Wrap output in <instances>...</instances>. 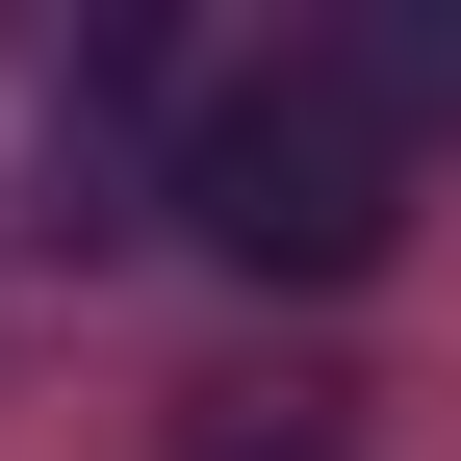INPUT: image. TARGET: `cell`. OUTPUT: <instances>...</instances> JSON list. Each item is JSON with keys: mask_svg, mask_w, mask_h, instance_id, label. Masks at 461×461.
I'll list each match as a JSON object with an SVG mask.
<instances>
[{"mask_svg": "<svg viewBox=\"0 0 461 461\" xmlns=\"http://www.w3.org/2000/svg\"><path fill=\"white\" fill-rule=\"evenodd\" d=\"M282 51H308L384 154H461V0H333V26H282Z\"/></svg>", "mask_w": 461, "mask_h": 461, "instance_id": "cell-2", "label": "cell"}, {"mask_svg": "<svg viewBox=\"0 0 461 461\" xmlns=\"http://www.w3.org/2000/svg\"><path fill=\"white\" fill-rule=\"evenodd\" d=\"M154 205H180L230 282H384L411 154H384L359 103L308 77V51H257V77H205V103H180V180H154Z\"/></svg>", "mask_w": 461, "mask_h": 461, "instance_id": "cell-1", "label": "cell"}]
</instances>
